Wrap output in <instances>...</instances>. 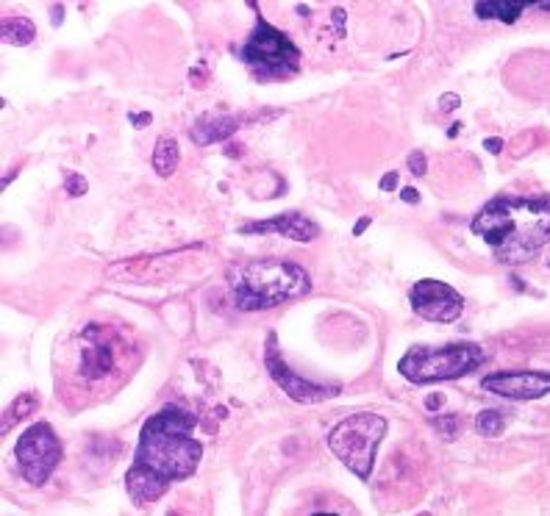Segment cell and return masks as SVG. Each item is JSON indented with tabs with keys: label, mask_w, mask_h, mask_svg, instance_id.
Segmentation results:
<instances>
[{
	"label": "cell",
	"mask_w": 550,
	"mask_h": 516,
	"mask_svg": "<svg viewBox=\"0 0 550 516\" xmlns=\"http://www.w3.org/2000/svg\"><path fill=\"white\" fill-rule=\"evenodd\" d=\"M412 308L417 317H423L428 322H456L462 317L464 300L462 295L442 281H417L412 286Z\"/></svg>",
	"instance_id": "cell-9"
},
{
	"label": "cell",
	"mask_w": 550,
	"mask_h": 516,
	"mask_svg": "<svg viewBox=\"0 0 550 516\" xmlns=\"http://www.w3.org/2000/svg\"><path fill=\"white\" fill-rule=\"evenodd\" d=\"M0 37H3V42L14 45V48H25V45H31V42H34V37H37V28H34L31 20H25V17H12V20H3Z\"/></svg>",
	"instance_id": "cell-16"
},
{
	"label": "cell",
	"mask_w": 550,
	"mask_h": 516,
	"mask_svg": "<svg viewBox=\"0 0 550 516\" xmlns=\"http://www.w3.org/2000/svg\"><path fill=\"white\" fill-rule=\"evenodd\" d=\"M309 275L300 264L278 261V258H259L248 261L231 275L234 300L242 311H262L275 308L287 300L303 297L309 292Z\"/></svg>",
	"instance_id": "cell-3"
},
{
	"label": "cell",
	"mask_w": 550,
	"mask_h": 516,
	"mask_svg": "<svg viewBox=\"0 0 550 516\" xmlns=\"http://www.w3.org/2000/svg\"><path fill=\"white\" fill-rule=\"evenodd\" d=\"M239 123L234 117H206L200 123L192 125L189 136L195 139V145H214V142H223L237 134Z\"/></svg>",
	"instance_id": "cell-13"
},
{
	"label": "cell",
	"mask_w": 550,
	"mask_h": 516,
	"mask_svg": "<svg viewBox=\"0 0 550 516\" xmlns=\"http://www.w3.org/2000/svg\"><path fill=\"white\" fill-rule=\"evenodd\" d=\"M62 14H64V9H62V6H53V25H59V23H62Z\"/></svg>",
	"instance_id": "cell-28"
},
{
	"label": "cell",
	"mask_w": 550,
	"mask_h": 516,
	"mask_svg": "<svg viewBox=\"0 0 550 516\" xmlns=\"http://www.w3.org/2000/svg\"><path fill=\"white\" fill-rule=\"evenodd\" d=\"M303 516H353V514H350V511L345 514V511H339L337 503H331V505H317V508H309Z\"/></svg>",
	"instance_id": "cell-19"
},
{
	"label": "cell",
	"mask_w": 550,
	"mask_h": 516,
	"mask_svg": "<svg viewBox=\"0 0 550 516\" xmlns=\"http://www.w3.org/2000/svg\"><path fill=\"white\" fill-rule=\"evenodd\" d=\"M14 455H17V467L23 472V478L31 486H45L53 469L62 461V442L48 422H39L20 436Z\"/></svg>",
	"instance_id": "cell-7"
},
{
	"label": "cell",
	"mask_w": 550,
	"mask_h": 516,
	"mask_svg": "<svg viewBox=\"0 0 550 516\" xmlns=\"http://www.w3.org/2000/svg\"><path fill=\"white\" fill-rule=\"evenodd\" d=\"M150 120H153V117H150L148 111H145V114H131V123L137 125V128H145V125H150Z\"/></svg>",
	"instance_id": "cell-23"
},
{
	"label": "cell",
	"mask_w": 550,
	"mask_h": 516,
	"mask_svg": "<svg viewBox=\"0 0 550 516\" xmlns=\"http://www.w3.org/2000/svg\"><path fill=\"white\" fill-rule=\"evenodd\" d=\"M67 192L75 197L87 195V181L81 175H67Z\"/></svg>",
	"instance_id": "cell-20"
},
{
	"label": "cell",
	"mask_w": 550,
	"mask_h": 516,
	"mask_svg": "<svg viewBox=\"0 0 550 516\" xmlns=\"http://www.w3.org/2000/svg\"><path fill=\"white\" fill-rule=\"evenodd\" d=\"M503 264H525L550 242V200L503 197L478 211L470 225Z\"/></svg>",
	"instance_id": "cell-2"
},
{
	"label": "cell",
	"mask_w": 550,
	"mask_h": 516,
	"mask_svg": "<svg viewBox=\"0 0 550 516\" xmlns=\"http://www.w3.org/2000/svg\"><path fill=\"white\" fill-rule=\"evenodd\" d=\"M195 414L184 406H164L139 433L137 458L128 469V494L137 505L156 503L173 483L187 480L203 458V444L192 436Z\"/></svg>",
	"instance_id": "cell-1"
},
{
	"label": "cell",
	"mask_w": 550,
	"mask_h": 516,
	"mask_svg": "<svg viewBox=\"0 0 550 516\" xmlns=\"http://www.w3.org/2000/svg\"><path fill=\"white\" fill-rule=\"evenodd\" d=\"M239 231L242 234H281L287 236V239H295V242H312L314 236L320 234V228L309 217L298 214V211H287V214L273 217V220L250 222V225L239 228Z\"/></svg>",
	"instance_id": "cell-11"
},
{
	"label": "cell",
	"mask_w": 550,
	"mask_h": 516,
	"mask_svg": "<svg viewBox=\"0 0 550 516\" xmlns=\"http://www.w3.org/2000/svg\"><path fill=\"white\" fill-rule=\"evenodd\" d=\"M484 389L509 400H537L550 394V375L545 372H495L484 378Z\"/></svg>",
	"instance_id": "cell-10"
},
{
	"label": "cell",
	"mask_w": 550,
	"mask_h": 516,
	"mask_svg": "<svg viewBox=\"0 0 550 516\" xmlns=\"http://www.w3.org/2000/svg\"><path fill=\"white\" fill-rule=\"evenodd\" d=\"M395 186H398V172H389L387 178H381V189L384 192H392Z\"/></svg>",
	"instance_id": "cell-22"
},
{
	"label": "cell",
	"mask_w": 550,
	"mask_h": 516,
	"mask_svg": "<svg viewBox=\"0 0 550 516\" xmlns=\"http://www.w3.org/2000/svg\"><path fill=\"white\" fill-rule=\"evenodd\" d=\"M475 433L484 436V439H495V436L503 433V417L495 414V411H481L475 417Z\"/></svg>",
	"instance_id": "cell-17"
},
{
	"label": "cell",
	"mask_w": 550,
	"mask_h": 516,
	"mask_svg": "<svg viewBox=\"0 0 550 516\" xmlns=\"http://www.w3.org/2000/svg\"><path fill=\"white\" fill-rule=\"evenodd\" d=\"M114 369V347L103 339H87L81 353V375L87 381H103Z\"/></svg>",
	"instance_id": "cell-12"
},
{
	"label": "cell",
	"mask_w": 550,
	"mask_h": 516,
	"mask_svg": "<svg viewBox=\"0 0 550 516\" xmlns=\"http://www.w3.org/2000/svg\"><path fill=\"white\" fill-rule=\"evenodd\" d=\"M459 103H462V100L456 98V95H445V98H442V103H439V106H442V109L448 111V109H459Z\"/></svg>",
	"instance_id": "cell-24"
},
{
	"label": "cell",
	"mask_w": 550,
	"mask_h": 516,
	"mask_svg": "<svg viewBox=\"0 0 550 516\" xmlns=\"http://www.w3.org/2000/svg\"><path fill=\"white\" fill-rule=\"evenodd\" d=\"M367 225H370V217H364V220L356 222V228H353V234L356 236H362L364 231H367Z\"/></svg>",
	"instance_id": "cell-27"
},
{
	"label": "cell",
	"mask_w": 550,
	"mask_h": 516,
	"mask_svg": "<svg viewBox=\"0 0 550 516\" xmlns=\"http://www.w3.org/2000/svg\"><path fill=\"white\" fill-rule=\"evenodd\" d=\"M400 197H403V203H414V206L420 203V195H417V189H403V192H400Z\"/></svg>",
	"instance_id": "cell-25"
},
{
	"label": "cell",
	"mask_w": 550,
	"mask_h": 516,
	"mask_svg": "<svg viewBox=\"0 0 550 516\" xmlns=\"http://www.w3.org/2000/svg\"><path fill=\"white\" fill-rule=\"evenodd\" d=\"M264 364L267 372L273 375V381L284 389V392L300 403V406H314V403H323L337 397L339 386H323V383H312L306 378H300L298 372H292L287 367V361L281 358V347L275 342V336H267V347H264Z\"/></svg>",
	"instance_id": "cell-8"
},
{
	"label": "cell",
	"mask_w": 550,
	"mask_h": 516,
	"mask_svg": "<svg viewBox=\"0 0 550 516\" xmlns=\"http://www.w3.org/2000/svg\"><path fill=\"white\" fill-rule=\"evenodd\" d=\"M250 6L256 9V3ZM242 59L256 73V78L270 81V78H287V75L298 73L300 50L278 28L267 23L262 12L256 9V28L242 48Z\"/></svg>",
	"instance_id": "cell-6"
},
{
	"label": "cell",
	"mask_w": 550,
	"mask_h": 516,
	"mask_svg": "<svg viewBox=\"0 0 550 516\" xmlns=\"http://www.w3.org/2000/svg\"><path fill=\"white\" fill-rule=\"evenodd\" d=\"M389 422L378 414L362 411V414H350L339 422L337 428L328 436V447L337 455L339 461L356 475V478L367 480L373 472L375 453L378 444L387 436Z\"/></svg>",
	"instance_id": "cell-5"
},
{
	"label": "cell",
	"mask_w": 550,
	"mask_h": 516,
	"mask_svg": "<svg viewBox=\"0 0 550 516\" xmlns=\"http://www.w3.org/2000/svg\"><path fill=\"white\" fill-rule=\"evenodd\" d=\"M409 170L420 178V175H425V170H428V164H425V156L423 150H414L412 156H409Z\"/></svg>",
	"instance_id": "cell-21"
},
{
	"label": "cell",
	"mask_w": 550,
	"mask_h": 516,
	"mask_svg": "<svg viewBox=\"0 0 550 516\" xmlns=\"http://www.w3.org/2000/svg\"><path fill=\"white\" fill-rule=\"evenodd\" d=\"M484 148H487L489 153H500V148H503V142H500V139H487V142H484Z\"/></svg>",
	"instance_id": "cell-26"
},
{
	"label": "cell",
	"mask_w": 550,
	"mask_h": 516,
	"mask_svg": "<svg viewBox=\"0 0 550 516\" xmlns=\"http://www.w3.org/2000/svg\"><path fill=\"white\" fill-rule=\"evenodd\" d=\"M531 3H512V0H481V3H475V14L481 17V20H503V23H514L520 14L528 9Z\"/></svg>",
	"instance_id": "cell-14"
},
{
	"label": "cell",
	"mask_w": 550,
	"mask_h": 516,
	"mask_svg": "<svg viewBox=\"0 0 550 516\" xmlns=\"http://www.w3.org/2000/svg\"><path fill=\"white\" fill-rule=\"evenodd\" d=\"M434 428L442 439H456V433H459V419L456 417H439L434 419Z\"/></svg>",
	"instance_id": "cell-18"
},
{
	"label": "cell",
	"mask_w": 550,
	"mask_h": 516,
	"mask_svg": "<svg viewBox=\"0 0 550 516\" xmlns=\"http://www.w3.org/2000/svg\"><path fill=\"white\" fill-rule=\"evenodd\" d=\"M178 161H181V150H178V142L164 136L156 142V150H153V170L159 172L162 178H170L175 170H178Z\"/></svg>",
	"instance_id": "cell-15"
},
{
	"label": "cell",
	"mask_w": 550,
	"mask_h": 516,
	"mask_svg": "<svg viewBox=\"0 0 550 516\" xmlns=\"http://www.w3.org/2000/svg\"><path fill=\"white\" fill-rule=\"evenodd\" d=\"M481 364H484V350L473 342H456L445 347L414 344L412 350H406V356L400 358L398 369L406 381L425 386V383L464 378Z\"/></svg>",
	"instance_id": "cell-4"
}]
</instances>
